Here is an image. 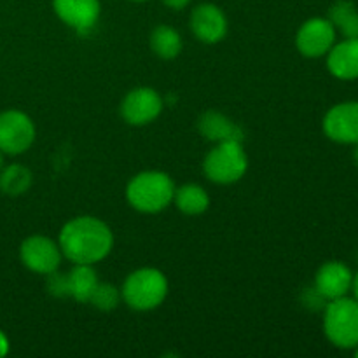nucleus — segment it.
Instances as JSON below:
<instances>
[{
	"label": "nucleus",
	"mask_w": 358,
	"mask_h": 358,
	"mask_svg": "<svg viewBox=\"0 0 358 358\" xmlns=\"http://www.w3.org/2000/svg\"><path fill=\"white\" fill-rule=\"evenodd\" d=\"M63 257L73 264H96L110 254L114 234L96 217H76L62 227L58 240Z\"/></svg>",
	"instance_id": "1"
},
{
	"label": "nucleus",
	"mask_w": 358,
	"mask_h": 358,
	"mask_svg": "<svg viewBox=\"0 0 358 358\" xmlns=\"http://www.w3.org/2000/svg\"><path fill=\"white\" fill-rule=\"evenodd\" d=\"M175 184L163 171H142L129 180L126 198L135 210L143 213H157L173 201Z\"/></svg>",
	"instance_id": "2"
},
{
	"label": "nucleus",
	"mask_w": 358,
	"mask_h": 358,
	"mask_svg": "<svg viewBox=\"0 0 358 358\" xmlns=\"http://www.w3.org/2000/svg\"><path fill=\"white\" fill-rule=\"evenodd\" d=\"M122 301L136 311L159 306L168 296V280L159 269L142 268L129 273L121 290Z\"/></svg>",
	"instance_id": "3"
},
{
	"label": "nucleus",
	"mask_w": 358,
	"mask_h": 358,
	"mask_svg": "<svg viewBox=\"0 0 358 358\" xmlns=\"http://www.w3.org/2000/svg\"><path fill=\"white\" fill-rule=\"evenodd\" d=\"M324 331L329 341L343 350L358 346V301L343 296L329 301L325 308Z\"/></svg>",
	"instance_id": "4"
},
{
	"label": "nucleus",
	"mask_w": 358,
	"mask_h": 358,
	"mask_svg": "<svg viewBox=\"0 0 358 358\" xmlns=\"http://www.w3.org/2000/svg\"><path fill=\"white\" fill-rule=\"evenodd\" d=\"M248 170V157L241 142L224 140L206 154L203 161V171L215 184H234Z\"/></svg>",
	"instance_id": "5"
},
{
	"label": "nucleus",
	"mask_w": 358,
	"mask_h": 358,
	"mask_svg": "<svg viewBox=\"0 0 358 358\" xmlns=\"http://www.w3.org/2000/svg\"><path fill=\"white\" fill-rule=\"evenodd\" d=\"M35 140V124L30 115L10 108L0 114V150L9 156L27 152Z\"/></svg>",
	"instance_id": "6"
},
{
	"label": "nucleus",
	"mask_w": 358,
	"mask_h": 358,
	"mask_svg": "<svg viewBox=\"0 0 358 358\" xmlns=\"http://www.w3.org/2000/svg\"><path fill=\"white\" fill-rule=\"evenodd\" d=\"M62 248L55 240L48 236H35L27 238L20 247V259L30 271L38 273V275H51L58 271L62 264Z\"/></svg>",
	"instance_id": "7"
},
{
	"label": "nucleus",
	"mask_w": 358,
	"mask_h": 358,
	"mask_svg": "<svg viewBox=\"0 0 358 358\" xmlns=\"http://www.w3.org/2000/svg\"><path fill=\"white\" fill-rule=\"evenodd\" d=\"M163 98L152 87H135L121 103V115L128 124L143 126L159 117Z\"/></svg>",
	"instance_id": "8"
},
{
	"label": "nucleus",
	"mask_w": 358,
	"mask_h": 358,
	"mask_svg": "<svg viewBox=\"0 0 358 358\" xmlns=\"http://www.w3.org/2000/svg\"><path fill=\"white\" fill-rule=\"evenodd\" d=\"M336 42V28L325 17H311L299 28L296 45L301 55L308 58H320L327 55Z\"/></svg>",
	"instance_id": "9"
},
{
	"label": "nucleus",
	"mask_w": 358,
	"mask_h": 358,
	"mask_svg": "<svg viewBox=\"0 0 358 358\" xmlns=\"http://www.w3.org/2000/svg\"><path fill=\"white\" fill-rule=\"evenodd\" d=\"M324 131L338 143H358V101L334 105L324 117Z\"/></svg>",
	"instance_id": "10"
},
{
	"label": "nucleus",
	"mask_w": 358,
	"mask_h": 358,
	"mask_svg": "<svg viewBox=\"0 0 358 358\" xmlns=\"http://www.w3.org/2000/svg\"><path fill=\"white\" fill-rule=\"evenodd\" d=\"M52 7L59 20L79 34L93 30L100 17V0H52Z\"/></svg>",
	"instance_id": "11"
},
{
	"label": "nucleus",
	"mask_w": 358,
	"mask_h": 358,
	"mask_svg": "<svg viewBox=\"0 0 358 358\" xmlns=\"http://www.w3.org/2000/svg\"><path fill=\"white\" fill-rule=\"evenodd\" d=\"M191 30L205 44L220 42L227 34L226 14L215 3H201L191 14Z\"/></svg>",
	"instance_id": "12"
},
{
	"label": "nucleus",
	"mask_w": 358,
	"mask_h": 358,
	"mask_svg": "<svg viewBox=\"0 0 358 358\" xmlns=\"http://www.w3.org/2000/svg\"><path fill=\"white\" fill-rule=\"evenodd\" d=\"M352 282L353 275L348 266L338 261H331L325 262L317 271V276H315V290L325 301H332L346 296L352 290Z\"/></svg>",
	"instance_id": "13"
},
{
	"label": "nucleus",
	"mask_w": 358,
	"mask_h": 358,
	"mask_svg": "<svg viewBox=\"0 0 358 358\" xmlns=\"http://www.w3.org/2000/svg\"><path fill=\"white\" fill-rule=\"evenodd\" d=\"M327 69L334 77L352 80L358 77V38H345L327 52Z\"/></svg>",
	"instance_id": "14"
},
{
	"label": "nucleus",
	"mask_w": 358,
	"mask_h": 358,
	"mask_svg": "<svg viewBox=\"0 0 358 358\" xmlns=\"http://www.w3.org/2000/svg\"><path fill=\"white\" fill-rule=\"evenodd\" d=\"M66 285H69V296H72L77 303H90L98 285V276L93 264H76V268L66 275Z\"/></svg>",
	"instance_id": "15"
},
{
	"label": "nucleus",
	"mask_w": 358,
	"mask_h": 358,
	"mask_svg": "<svg viewBox=\"0 0 358 358\" xmlns=\"http://www.w3.org/2000/svg\"><path fill=\"white\" fill-rule=\"evenodd\" d=\"M199 131L205 138L224 142V140H238L241 142V131L236 124L219 112H206L199 117Z\"/></svg>",
	"instance_id": "16"
},
{
	"label": "nucleus",
	"mask_w": 358,
	"mask_h": 358,
	"mask_svg": "<svg viewBox=\"0 0 358 358\" xmlns=\"http://www.w3.org/2000/svg\"><path fill=\"white\" fill-rule=\"evenodd\" d=\"M173 203L185 215H201L208 210L210 198L205 189L198 184H185L175 189Z\"/></svg>",
	"instance_id": "17"
},
{
	"label": "nucleus",
	"mask_w": 358,
	"mask_h": 358,
	"mask_svg": "<svg viewBox=\"0 0 358 358\" xmlns=\"http://www.w3.org/2000/svg\"><path fill=\"white\" fill-rule=\"evenodd\" d=\"M329 21L345 38H358V10L350 0H339L329 9Z\"/></svg>",
	"instance_id": "18"
},
{
	"label": "nucleus",
	"mask_w": 358,
	"mask_h": 358,
	"mask_svg": "<svg viewBox=\"0 0 358 358\" xmlns=\"http://www.w3.org/2000/svg\"><path fill=\"white\" fill-rule=\"evenodd\" d=\"M150 48L159 58L173 59L182 51V37L175 28L159 24L150 34Z\"/></svg>",
	"instance_id": "19"
},
{
	"label": "nucleus",
	"mask_w": 358,
	"mask_h": 358,
	"mask_svg": "<svg viewBox=\"0 0 358 358\" xmlns=\"http://www.w3.org/2000/svg\"><path fill=\"white\" fill-rule=\"evenodd\" d=\"M31 171L23 164H9L0 170V191L7 196H20L30 189Z\"/></svg>",
	"instance_id": "20"
},
{
	"label": "nucleus",
	"mask_w": 358,
	"mask_h": 358,
	"mask_svg": "<svg viewBox=\"0 0 358 358\" xmlns=\"http://www.w3.org/2000/svg\"><path fill=\"white\" fill-rule=\"evenodd\" d=\"M122 296H121V290L117 289L115 285L112 283H101L98 282L96 289H94L93 296H91L90 303L93 304L94 308L101 311H110L114 308L119 306L121 303Z\"/></svg>",
	"instance_id": "21"
},
{
	"label": "nucleus",
	"mask_w": 358,
	"mask_h": 358,
	"mask_svg": "<svg viewBox=\"0 0 358 358\" xmlns=\"http://www.w3.org/2000/svg\"><path fill=\"white\" fill-rule=\"evenodd\" d=\"M189 2H191V0H163L164 6H168L170 9H175V10L184 9V7L189 6Z\"/></svg>",
	"instance_id": "22"
},
{
	"label": "nucleus",
	"mask_w": 358,
	"mask_h": 358,
	"mask_svg": "<svg viewBox=\"0 0 358 358\" xmlns=\"http://www.w3.org/2000/svg\"><path fill=\"white\" fill-rule=\"evenodd\" d=\"M9 339H7V336L3 334V331H0V358L6 357L7 353H9Z\"/></svg>",
	"instance_id": "23"
},
{
	"label": "nucleus",
	"mask_w": 358,
	"mask_h": 358,
	"mask_svg": "<svg viewBox=\"0 0 358 358\" xmlns=\"http://www.w3.org/2000/svg\"><path fill=\"white\" fill-rule=\"evenodd\" d=\"M352 289H353V294H355V299L358 301V273L355 276H353V282H352Z\"/></svg>",
	"instance_id": "24"
},
{
	"label": "nucleus",
	"mask_w": 358,
	"mask_h": 358,
	"mask_svg": "<svg viewBox=\"0 0 358 358\" xmlns=\"http://www.w3.org/2000/svg\"><path fill=\"white\" fill-rule=\"evenodd\" d=\"M2 168H3V152L0 150V170H2Z\"/></svg>",
	"instance_id": "25"
},
{
	"label": "nucleus",
	"mask_w": 358,
	"mask_h": 358,
	"mask_svg": "<svg viewBox=\"0 0 358 358\" xmlns=\"http://www.w3.org/2000/svg\"><path fill=\"white\" fill-rule=\"evenodd\" d=\"M355 152H353V156H355V161L358 163V143H355Z\"/></svg>",
	"instance_id": "26"
},
{
	"label": "nucleus",
	"mask_w": 358,
	"mask_h": 358,
	"mask_svg": "<svg viewBox=\"0 0 358 358\" xmlns=\"http://www.w3.org/2000/svg\"><path fill=\"white\" fill-rule=\"evenodd\" d=\"M355 355L358 357V346H357V350H355Z\"/></svg>",
	"instance_id": "27"
},
{
	"label": "nucleus",
	"mask_w": 358,
	"mask_h": 358,
	"mask_svg": "<svg viewBox=\"0 0 358 358\" xmlns=\"http://www.w3.org/2000/svg\"><path fill=\"white\" fill-rule=\"evenodd\" d=\"M133 2H143V0H133Z\"/></svg>",
	"instance_id": "28"
}]
</instances>
